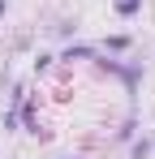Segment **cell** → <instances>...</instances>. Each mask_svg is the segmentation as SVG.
Masks as SVG:
<instances>
[{
  "mask_svg": "<svg viewBox=\"0 0 155 159\" xmlns=\"http://www.w3.org/2000/svg\"><path fill=\"white\" fill-rule=\"evenodd\" d=\"M155 155V142L142 133V138H134V146H129V159H151Z\"/></svg>",
  "mask_w": 155,
  "mask_h": 159,
  "instance_id": "7a4b0ae2",
  "label": "cell"
},
{
  "mask_svg": "<svg viewBox=\"0 0 155 159\" xmlns=\"http://www.w3.org/2000/svg\"><path fill=\"white\" fill-rule=\"evenodd\" d=\"M95 48H91V43H69V48H65V52L56 56V60H95Z\"/></svg>",
  "mask_w": 155,
  "mask_h": 159,
  "instance_id": "6da1fadb",
  "label": "cell"
},
{
  "mask_svg": "<svg viewBox=\"0 0 155 159\" xmlns=\"http://www.w3.org/2000/svg\"><path fill=\"white\" fill-rule=\"evenodd\" d=\"M52 60H56V56H52V52H39V56H35V69L43 73V69H52Z\"/></svg>",
  "mask_w": 155,
  "mask_h": 159,
  "instance_id": "5b68a950",
  "label": "cell"
},
{
  "mask_svg": "<svg viewBox=\"0 0 155 159\" xmlns=\"http://www.w3.org/2000/svg\"><path fill=\"white\" fill-rule=\"evenodd\" d=\"M116 13L121 17H138L142 13V0H116Z\"/></svg>",
  "mask_w": 155,
  "mask_h": 159,
  "instance_id": "277c9868",
  "label": "cell"
},
{
  "mask_svg": "<svg viewBox=\"0 0 155 159\" xmlns=\"http://www.w3.org/2000/svg\"><path fill=\"white\" fill-rule=\"evenodd\" d=\"M129 43H134L129 34H108V39H103V48H108V52H129Z\"/></svg>",
  "mask_w": 155,
  "mask_h": 159,
  "instance_id": "3957f363",
  "label": "cell"
},
{
  "mask_svg": "<svg viewBox=\"0 0 155 159\" xmlns=\"http://www.w3.org/2000/svg\"><path fill=\"white\" fill-rule=\"evenodd\" d=\"M0 17H4V0H0Z\"/></svg>",
  "mask_w": 155,
  "mask_h": 159,
  "instance_id": "52a82bcc",
  "label": "cell"
},
{
  "mask_svg": "<svg viewBox=\"0 0 155 159\" xmlns=\"http://www.w3.org/2000/svg\"><path fill=\"white\" fill-rule=\"evenodd\" d=\"M134 129H138V125H134V120H125V125L116 129V142H129V138H134Z\"/></svg>",
  "mask_w": 155,
  "mask_h": 159,
  "instance_id": "8992f818",
  "label": "cell"
}]
</instances>
